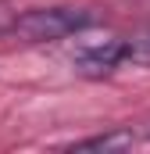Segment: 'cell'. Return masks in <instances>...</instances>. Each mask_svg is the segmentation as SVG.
I'll return each mask as SVG.
<instances>
[{
    "mask_svg": "<svg viewBox=\"0 0 150 154\" xmlns=\"http://www.w3.org/2000/svg\"><path fill=\"white\" fill-rule=\"evenodd\" d=\"M100 14L89 7H36L11 22V32L25 43H54V39L75 36L89 25H97Z\"/></svg>",
    "mask_w": 150,
    "mask_h": 154,
    "instance_id": "6da1fadb",
    "label": "cell"
},
{
    "mask_svg": "<svg viewBox=\"0 0 150 154\" xmlns=\"http://www.w3.org/2000/svg\"><path fill=\"white\" fill-rule=\"evenodd\" d=\"M72 65H75V72L86 75V79L111 75L114 68L129 65L125 39H104V43H93V47H79V50L72 54Z\"/></svg>",
    "mask_w": 150,
    "mask_h": 154,
    "instance_id": "7a4b0ae2",
    "label": "cell"
},
{
    "mask_svg": "<svg viewBox=\"0 0 150 154\" xmlns=\"http://www.w3.org/2000/svg\"><path fill=\"white\" fill-rule=\"evenodd\" d=\"M132 133L129 129H118V133H107V136H89V140H79L75 151H125L132 147Z\"/></svg>",
    "mask_w": 150,
    "mask_h": 154,
    "instance_id": "3957f363",
    "label": "cell"
},
{
    "mask_svg": "<svg viewBox=\"0 0 150 154\" xmlns=\"http://www.w3.org/2000/svg\"><path fill=\"white\" fill-rule=\"evenodd\" d=\"M125 50H129V61L132 65H150V32L125 39Z\"/></svg>",
    "mask_w": 150,
    "mask_h": 154,
    "instance_id": "277c9868",
    "label": "cell"
},
{
    "mask_svg": "<svg viewBox=\"0 0 150 154\" xmlns=\"http://www.w3.org/2000/svg\"><path fill=\"white\" fill-rule=\"evenodd\" d=\"M147 136H150V129H147Z\"/></svg>",
    "mask_w": 150,
    "mask_h": 154,
    "instance_id": "5b68a950",
    "label": "cell"
}]
</instances>
